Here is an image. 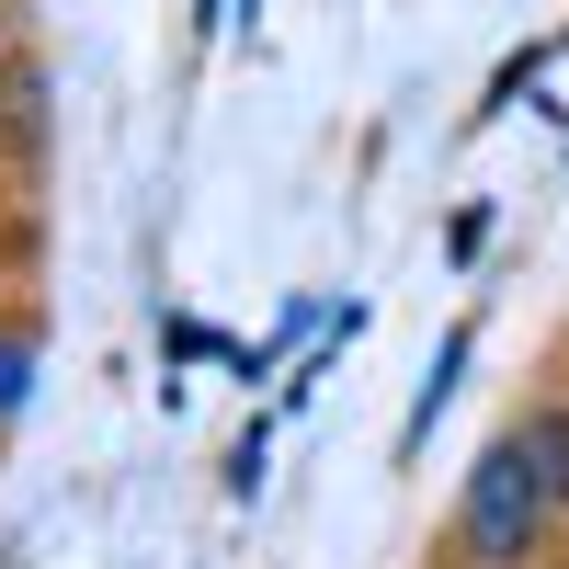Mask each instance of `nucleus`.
Wrapping results in <instances>:
<instances>
[{
	"label": "nucleus",
	"instance_id": "nucleus-1",
	"mask_svg": "<svg viewBox=\"0 0 569 569\" xmlns=\"http://www.w3.org/2000/svg\"><path fill=\"white\" fill-rule=\"evenodd\" d=\"M547 479H536V456L525 445H490L479 467H467V512H456V536H467V558H479V569H525L536 558V536H547Z\"/></svg>",
	"mask_w": 569,
	"mask_h": 569
},
{
	"label": "nucleus",
	"instance_id": "nucleus-4",
	"mask_svg": "<svg viewBox=\"0 0 569 569\" xmlns=\"http://www.w3.org/2000/svg\"><path fill=\"white\" fill-rule=\"evenodd\" d=\"M23 388H34V342L0 330V410H23Z\"/></svg>",
	"mask_w": 569,
	"mask_h": 569
},
{
	"label": "nucleus",
	"instance_id": "nucleus-2",
	"mask_svg": "<svg viewBox=\"0 0 569 569\" xmlns=\"http://www.w3.org/2000/svg\"><path fill=\"white\" fill-rule=\"evenodd\" d=\"M512 445L536 456V479H547V501H569V421H558V410H536V421H512Z\"/></svg>",
	"mask_w": 569,
	"mask_h": 569
},
{
	"label": "nucleus",
	"instance_id": "nucleus-3",
	"mask_svg": "<svg viewBox=\"0 0 569 569\" xmlns=\"http://www.w3.org/2000/svg\"><path fill=\"white\" fill-rule=\"evenodd\" d=\"M456 365H467V330H445V353H433V376H421V399H410V433H399V456H410L421 433H433V410L456 399Z\"/></svg>",
	"mask_w": 569,
	"mask_h": 569
}]
</instances>
